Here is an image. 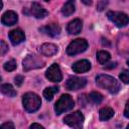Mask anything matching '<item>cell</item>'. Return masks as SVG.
I'll use <instances>...</instances> for the list:
<instances>
[{"label": "cell", "mask_w": 129, "mask_h": 129, "mask_svg": "<svg viewBox=\"0 0 129 129\" xmlns=\"http://www.w3.org/2000/svg\"><path fill=\"white\" fill-rule=\"evenodd\" d=\"M96 84L100 88L108 91L111 94H117L121 89L120 83L115 78H113L109 75H99V76H97Z\"/></svg>", "instance_id": "obj_1"}, {"label": "cell", "mask_w": 129, "mask_h": 129, "mask_svg": "<svg viewBox=\"0 0 129 129\" xmlns=\"http://www.w3.org/2000/svg\"><path fill=\"white\" fill-rule=\"evenodd\" d=\"M22 105L28 113L36 112L41 105V100L38 95L32 92H28L23 95L22 97Z\"/></svg>", "instance_id": "obj_2"}, {"label": "cell", "mask_w": 129, "mask_h": 129, "mask_svg": "<svg viewBox=\"0 0 129 129\" xmlns=\"http://www.w3.org/2000/svg\"><path fill=\"white\" fill-rule=\"evenodd\" d=\"M74 106H75V103H74L73 98L69 94H64V95H62L57 100V102L54 105L55 114L56 115H60L63 112H67V111L72 110L74 108Z\"/></svg>", "instance_id": "obj_3"}, {"label": "cell", "mask_w": 129, "mask_h": 129, "mask_svg": "<svg viewBox=\"0 0 129 129\" xmlns=\"http://www.w3.org/2000/svg\"><path fill=\"white\" fill-rule=\"evenodd\" d=\"M88 48V41L85 38H77L74 39L67 47V53L69 55H76L84 52Z\"/></svg>", "instance_id": "obj_4"}, {"label": "cell", "mask_w": 129, "mask_h": 129, "mask_svg": "<svg viewBox=\"0 0 129 129\" xmlns=\"http://www.w3.org/2000/svg\"><path fill=\"white\" fill-rule=\"evenodd\" d=\"M22 64H23V70L25 72H28L30 70L40 69V68L44 67L45 62L40 56H38L36 54H29L23 59Z\"/></svg>", "instance_id": "obj_5"}, {"label": "cell", "mask_w": 129, "mask_h": 129, "mask_svg": "<svg viewBox=\"0 0 129 129\" xmlns=\"http://www.w3.org/2000/svg\"><path fill=\"white\" fill-rule=\"evenodd\" d=\"M107 17L118 27H124L129 23V16L124 12L109 11L107 13Z\"/></svg>", "instance_id": "obj_6"}, {"label": "cell", "mask_w": 129, "mask_h": 129, "mask_svg": "<svg viewBox=\"0 0 129 129\" xmlns=\"http://www.w3.org/2000/svg\"><path fill=\"white\" fill-rule=\"evenodd\" d=\"M84 121H85V117L80 111L71 113L63 118V122L68 126L73 128H81L84 124Z\"/></svg>", "instance_id": "obj_7"}, {"label": "cell", "mask_w": 129, "mask_h": 129, "mask_svg": "<svg viewBox=\"0 0 129 129\" xmlns=\"http://www.w3.org/2000/svg\"><path fill=\"white\" fill-rule=\"evenodd\" d=\"M23 13L27 14V15H32L33 17L37 18V19H42L45 16L48 15V11L46 9H44L39 3L37 2H33L31 4V7L29 8V10H27L26 8L23 9Z\"/></svg>", "instance_id": "obj_8"}, {"label": "cell", "mask_w": 129, "mask_h": 129, "mask_svg": "<svg viewBox=\"0 0 129 129\" xmlns=\"http://www.w3.org/2000/svg\"><path fill=\"white\" fill-rule=\"evenodd\" d=\"M45 77L50 82L59 83L62 80V74L59 69V66L57 63H52L45 72Z\"/></svg>", "instance_id": "obj_9"}, {"label": "cell", "mask_w": 129, "mask_h": 129, "mask_svg": "<svg viewBox=\"0 0 129 129\" xmlns=\"http://www.w3.org/2000/svg\"><path fill=\"white\" fill-rule=\"evenodd\" d=\"M86 85H87V80L85 78L74 76L67 80L66 88L70 91H77V90L83 89Z\"/></svg>", "instance_id": "obj_10"}, {"label": "cell", "mask_w": 129, "mask_h": 129, "mask_svg": "<svg viewBox=\"0 0 129 129\" xmlns=\"http://www.w3.org/2000/svg\"><path fill=\"white\" fill-rule=\"evenodd\" d=\"M39 31H41L42 33L50 36V37H56L60 34V26L57 23H50L48 25H45L43 27L39 28Z\"/></svg>", "instance_id": "obj_11"}, {"label": "cell", "mask_w": 129, "mask_h": 129, "mask_svg": "<svg viewBox=\"0 0 129 129\" xmlns=\"http://www.w3.org/2000/svg\"><path fill=\"white\" fill-rule=\"evenodd\" d=\"M18 21V15L15 11L12 10H8L5 13H3L2 17H1V22L2 24L6 25V26H11L16 24V22Z\"/></svg>", "instance_id": "obj_12"}, {"label": "cell", "mask_w": 129, "mask_h": 129, "mask_svg": "<svg viewBox=\"0 0 129 129\" xmlns=\"http://www.w3.org/2000/svg\"><path fill=\"white\" fill-rule=\"evenodd\" d=\"M9 39L13 45H17L25 40V34L20 28H16L9 32Z\"/></svg>", "instance_id": "obj_13"}, {"label": "cell", "mask_w": 129, "mask_h": 129, "mask_svg": "<svg viewBox=\"0 0 129 129\" xmlns=\"http://www.w3.org/2000/svg\"><path fill=\"white\" fill-rule=\"evenodd\" d=\"M72 69H73V71L75 73H78V74L86 73V72L90 71V69H91V62L88 59H81V60L76 61L72 66Z\"/></svg>", "instance_id": "obj_14"}, {"label": "cell", "mask_w": 129, "mask_h": 129, "mask_svg": "<svg viewBox=\"0 0 129 129\" xmlns=\"http://www.w3.org/2000/svg\"><path fill=\"white\" fill-rule=\"evenodd\" d=\"M82 28H83V21L79 18L72 20L71 22H69L67 26V30L70 34H79L82 31Z\"/></svg>", "instance_id": "obj_15"}, {"label": "cell", "mask_w": 129, "mask_h": 129, "mask_svg": "<svg viewBox=\"0 0 129 129\" xmlns=\"http://www.w3.org/2000/svg\"><path fill=\"white\" fill-rule=\"evenodd\" d=\"M39 50H40V52L43 55H45V56H51V55H54L57 52L58 47H57V45H55L53 43L46 42V43H43V44L40 45Z\"/></svg>", "instance_id": "obj_16"}, {"label": "cell", "mask_w": 129, "mask_h": 129, "mask_svg": "<svg viewBox=\"0 0 129 129\" xmlns=\"http://www.w3.org/2000/svg\"><path fill=\"white\" fill-rule=\"evenodd\" d=\"M115 112L110 107H104L99 111V117L101 121H108L114 116Z\"/></svg>", "instance_id": "obj_17"}, {"label": "cell", "mask_w": 129, "mask_h": 129, "mask_svg": "<svg viewBox=\"0 0 129 129\" xmlns=\"http://www.w3.org/2000/svg\"><path fill=\"white\" fill-rule=\"evenodd\" d=\"M75 10H76L75 0H68L61 8V13L64 16H70L75 12Z\"/></svg>", "instance_id": "obj_18"}, {"label": "cell", "mask_w": 129, "mask_h": 129, "mask_svg": "<svg viewBox=\"0 0 129 129\" xmlns=\"http://www.w3.org/2000/svg\"><path fill=\"white\" fill-rule=\"evenodd\" d=\"M59 91V88L56 87V86H53V87H47L44 89L43 91V97L45 98L46 101H51L53 99V96L55 93H57Z\"/></svg>", "instance_id": "obj_19"}, {"label": "cell", "mask_w": 129, "mask_h": 129, "mask_svg": "<svg viewBox=\"0 0 129 129\" xmlns=\"http://www.w3.org/2000/svg\"><path fill=\"white\" fill-rule=\"evenodd\" d=\"M1 93L7 97H15L16 96V91L10 84H3L0 87Z\"/></svg>", "instance_id": "obj_20"}, {"label": "cell", "mask_w": 129, "mask_h": 129, "mask_svg": "<svg viewBox=\"0 0 129 129\" xmlns=\"http://www.w3.org/2000/svg\"><path fill=\"white\" fill-rule=\"evenodd\" d=\"M111 58V54L106 50H99L97 52V59L101 64H106Z\"/></svg>", "instance_id": "obj_21"}, {"label": "cell", "mask_w": 129, "mask_h": 129, "mask_svg": "<svg viewBox=\"0 0 129 129\" xmlns=\"http://www.w3.org/2000/svg\"><path fill=\"white\" fill-rule=\"evenodd\" d=\"M88 100H90V102H92L93 104L98 105L103 101V95L99 92H91L88 96Z\"/></svg>", "instance_id": "obj_22"}, {"label": "cell", "mask_w": 129, "mask_h": 129, "mask_svg": "<svg viewBox=\"0 0 129 129\" xmlns=\"http://www.w3.org/2000/svg\"><path fill=\"white\" fill-rule=\"evenodd\" d=\"M17 67V63H16V60L15 59H11V60H8L7 62L4 63V70L7 71V72H12L16 69Z\"/></svg>", "instance_id": "obj_23"}, {"label": "cell", "mask_w": 129, "mask_h": 129, "mask_svg": "<svg viewBox=\"0 0 129 129\" xmlns=\"http://www.w3.org/2000/svg\"><path fill=\"white\" fill-rule=\"evenodd\" d=\"M119 77L124 84H129V70H124Z\"/></svg>", "instance_id": "obj_24"}, {"label": "cell", "mask_w": 129, "mask_h": 129, "mask_svg": "<svg viewBox=\"0 0 129 129\" xmlns=\"http://www.w3.org/2000/svg\"><path fill=\"white\" fill-rule=\"evenodd\" d=\"M108 5V0H100L98 3H97V10L98 11H102L104 10Z\"/></svg>", "instance_id": "obj_25"}, {"label": "cell", "mask_w": 129, "mask_h": 129, "mask_svg": "<svg viewBox=\"0 0 129 129\" xmlns=\"http://www.w3.org/2000/svg\"><path fill=\"white\" fill-rule=\"evenodd\" d=\"M23 82H24V77L21 76V75H18V76H16V77L14 78V83H15V85H16L17 87H20Z\"/></svg>", "instance_id": "obj_26"}, {"label": "cell", "mask_w": 129, "mask_h": 129, "mask_svg": "<svg viewBox=\"0 0 129 129\" xmlns=\"http://www.w3.org/2000/svg\"><path fill=\"white\" fill-rule=\"evenodd\" d=\"M8 51V45L5 43L4 40H1V55H4Z\"/></svg>", "instance_id": "obj_27"}, {"label": "cell", "mask_w": 129, "mask_h": 129, "mask_svg": "<svg viewBox=\"0 0 129 129\" xmlns=\"http://www.w3.org/2000/svg\"><path fill=\"white\" fill-rule=\"evenodd\" d=\"M1 128L2 129H14V124L12 122H6V123H3L1 125Z\"/></svg>", "instance_id": "obj_28"}, {"label": "cell", "mask_w": 129, "mask_h": 129, "mask_svg": "<svg viewBox=\"0 0 129 129\" xmlns=\"http://www.w3.org/2000/svg\"><path fill=\"white\" fill-rule=\"evenodd\" d=\"M124 116L126 118H129V100L126 102L125 105V109H124Z\"/></svg>", "instance_id": "obj_29"}, {"label": "cell", "mask_w": 129, "mask_h": 129, "mask_svg": "<svg viewBox=\"0 0 129 129\" xmlns=\"http://www.w3.org/2000/svg\"><path fill=\"white\" fill-rule=\"evenodd\" d=\"M30 128H31V129H33V128H39V129H44V127H43L42 125H40V124H37V123H33V124H31V125H30Z\"/></svg>", "instance_id": "obj_30"}, {"label": "cell", "mask_w": 129, "mask_h": 129, "mask_svg": "<svg viewBox=\"0 0 129 129\" xmlns=\"http://www.w3.org/2000/svg\"><path fill=\"white\" fill-rule=\"evenodd\" d=\"M116 66H117V62H115V61H114V62H110V63H109V66H106V64H105V69H107V70H110V69H113V68H115Z\"/></svg>", "instance_id": "obj_31"}, {"label": "cell", "mask_w": 129, "mask_h": 129, "mask_svg": "<svg viewBox=\"0 0 129 129\" xmlns=\"http://www.w3.org/2000/svg\"><path fill=\"white\" fill-rule=\"evenodd\" d=\"M85 5H92V0H81Z\"/></svg>", "instance_id": "obj_32"}, {"label": "cell", "mask_w": 129, "mask_h": 129, "mask_svg": "<svg viewBox=\"0 0 129 129\" xmlns=\"http://www.w3.org/2000/svg\"><path fill=\"white\" fill-rule=\"evenodd\" d=\"M106 42H107V41H104V39H102V44H103V45H105V43H106ZM107 45L109 46V45H110V43L108 42V43H107Z\"/></svg>", "instance_id": "obj_33"}, {"label": "cell", "mask_w": 129, "mask_h": 129, "mask_svg": "<svg viewBox=\"0 0 129 129\" xmlns=\"http://www.w3.org/2000/svg\"><path fill=\"white\" fill-rule=\"evenodd\" d=\"M127 64H128V66H129V59H128V60H127Z\"/></svg>", "instance_id": "obj_34"}, {"label": "cell", "mask_w": 129, "mask_h": 129, "mask_svg": "<svg viewBox=\"0 0 129 129\" xmlns=\"http://www.w3.org/2000/svg\"><path fill=\"white\" fill-rule=\"evenodd\" d=\"M127 128H128V129H129V124H128V126H127Z\"/></svg>", "instance_id": "obj_35"}, {"label": "cell", "mask_w": 129, "mask_h": 129, "mask_svg": "<svg viewBox=\"0 0 129 129\" xmlns=\"http://www.w3.org/2000/svg\"><path fill=\"white\" fill-rule=\"evenodd\" d=\"M44 1H46V2H47V1H49V0H44Z\"/></svg>", "instance_id": "obj_36"}]
</instances>
